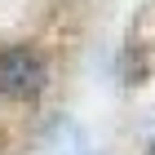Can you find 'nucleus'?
I'll list each match as a JSON object with an SVG mask.
<instances>
[{
	"instance_id": "f257e3e1",
	"label": "nucleus",
	"mask_w": 155,
	"mask_h": 155,
	"mask_svg": "<svg viewBox=\"0 0 155 155\" xmlns=\"http://www.w3.org/2000/svg\"><path fill=\"white\" fill-rule=\"evenodd\" d=\"M49 71L36 49H5L0 53V97H36Z\"/></svg>"
}]
</instances>
